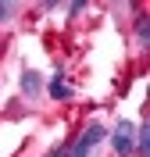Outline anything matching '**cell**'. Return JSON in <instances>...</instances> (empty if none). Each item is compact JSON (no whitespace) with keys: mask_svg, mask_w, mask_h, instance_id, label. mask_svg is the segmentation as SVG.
I'll return each instance as SVG.
<instances>
[{"mask_svg":"<svg viewBox=\"0 0 150 157\" xmlns=\"http://www.w3.org/2000/svg\"><path fill=\"white\" fill-rule=\"evenodd\" d=\"M47 157H68V147H57V150H50Z\"/></svg>","mask_w":150,"mask_h":157,"instance_id":"cell-8","label":"cell"},{"mask_svg":"<svg viewBox=\"0 0 150 157\" xmlns=\"http://www.w3.org/2000/svg\"><path fill=\"white\" fill-rule=\"evenodd\" d=\"M136 32H140V39H147V36H150V21L140 18V21H136Z\"/></svg>","mask_w":150,"mask_h":157,"instance_id":"cell-6","label":"cell"},{"mask_svg":"<svg viewBox=\"0 0 150 157\" xmlns=\"http://www.w3.org/2000/svg\"><path fill=\"white\" fill-rule=\"evenodd\" d=\"M47 93H50L54 100H68V97H71L68 78H64V75H54V78H50V86H47Z\"/></svg>","mask_w":150,"mask_h":157,"instance_id":"cell-3","label":"cell"},{"mask_svg":"<svg viewBox=\"0 0 150 157\" xmlns=\"http://www.w3.org/2000/svg\"><path fill=\"white\" fill-rule=\"evenodd\" d=\"M11 11H14V7H11V4H0V25L7 21V14H11Z\"/></svg>","mask_w":150,"mask_h":157,"instance_id":"cell-7","label":"cell"},{"mask_svg":"<svg viewBox=\"0 0 150 157\" xmlns=\"http://www.w3.org/2000/svg\"><path fill=\"white\" fill-rule=\"evenodd\" d=\"M136 150H140L143 157L150 154V125H143L140 132H136Z\"/></svg>","mask_w":150,"mask_h":157,"instance_id":"cell-5","label":"cell"},{"mask_svg":"<svg viewBox=\"0 0 150 157\" xmlns=\"http://www.w3.org/2000/svg\"><path fill=\"white\" fill-rule=\"evenodd\" d=\"M111 147H114L118 157H129L136 150V128H132V121H118L114 136H111Z\"/></svg>","mask_w":150,"mask_h":157,"instance_id":"cell-2","label":"cell"},{"mask_svg":"<svg viewBox=\"0 0 150 157\" xmlns=\"http://www.w3.org/2000/svg\"><path fill=\"white\" fill-rule=\"evenodd\" d=\"M104 136H107V128L100 125V121H93V125H86V128H82V136L75 139V147L68 150V157H90L93 150H97V143H100Z\"/></svg>","mask_w":150,"mask_h":157,"instance_id":"cell-1","label":"cell"},{"mask_svg":"<svg viewBox=\"0 0 150 157\" xmlns=\"http://www.w3.org/2000/svg\"><path fill=\"white\" fill-rule=\"evenodd\" d=\"M40 89H43V78L36 75V71H21V93H25V97H36Z\"/></svg>","mask_w":150,"mask_h":157,"instance_id":"cell-4","label":"cell"}]
</instances>
